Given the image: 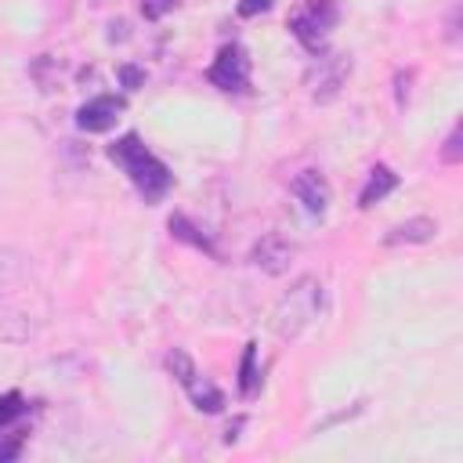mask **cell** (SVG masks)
Returning <instances> with one entry per match:
<instances>
[{
    "label": "cell",
    "mask_w": 463,
    "mask_h": 463,
    "mask_svg": "<svg viewBox=\"0 0 463 463\" xmlns=\"http://www.w3.org/2000/svg\"><path fill=\"white\" fill-rule=\"evenodd\" d=\"M336 22H340V4L336 0H304L300 11L289 14V33L311 54H322L326 51V36H329V29Z\"/></svg>",
    "instance_id": "3"
},
{
    "label": "cell",
    "mask_w": 463,
    "mask_h": 463,
    "mask_svg": "<svg viewBox=\"0 0 463 463\" xmlns=\"http://www.w3.org/2000/svg\"><path fill=\"white\" fill-rule=\"evenodd\" d=\"M177 7V0H141V11H145V18H163L166 11H174Z\"/></svg>",
    "instance_id": "17"
},
{
    "label": "cell",
    "mask_w": 463,
    "mask_h": 463,
    "mask_svg": "<svg viewBox=\"0 0 463 463\" xmlns=\"http://www.w3.org/2000/svg\"><path fill=\"white\" fill-rule=\"evenodd\" d=\"M36 333V326L29 322V315L14 311V307H0V340L4 344H25Z\"/></svg>",
    "instance_id": "12"
},
{
    "label": "cell",
    "mask_w": 463,
    "mask_h": 463,
    "mask_svg": "<svg viewBox=\"0 0 463 463\" xmlns=\"http://www.w3.org/2000/svg\"><path fill=\"white\" fill-rule=\"evenodd\" d=\"M170 235H174V239H181V242H192L195 250L213 253V242H210V239H206V235H203V232H199L184 213H174V217H170Z\"/></svg>",
    "instance_id": "14"
},
{
    "label": "cell",
    "mask_w": 463,
    "mask_h": 463,
    "mask_svg": "<svg viewBox=\"0 0 463 463\" xmlns=\"http://www.w3.org/2000/svg\"><path fill=\"white\" fill-rule=\"evenodd\" d=\"M22 452V438L14 434V438H0V463H7V459H14Z\"/></svg>",
    "instance_id": "19"
},
{
    "label": "cell",
    "mask_w": 463,
    "mask_h": 463,
    "mask_svg": "<svg viewBox=\"0 0 463 463\" xmlns=\"http://www.w3.org/2000/svg\"><path fill=\"white\" fill-rule=\"evenodd\" d=\"M275 7V0H242L239 4V14L242 18H253V14H264V11H271Z\"/></svg>",
    "instance_id": "18"
},
{
    "label": "cell",
    "mask_w": 463,
    "mask_h": 463,
    "mask_svg": "<svg viewBox=\"0 0 463 463\" xmlns=\"http://www.w3.org/2000/svg\"><path fill=\"white\" fill-rule=\"evenodd\" d=\"M438 235V224L430 217H412V221H402L394 224L387 235H383V246H412V242H430Z\"/></svg>",
    "instance_id": "10"
},
{
    "label": "cell",
    "mask_w": 463,
    "mask_h": 463,
    "mask_svg": "<svg viewBox=\"0 0 463 463\" xmlns=\"http://www.w3.org/2000/svg\"><path fill=\"white\" fill-rule=\"evenodd\" d=\"M293 253H297V246H293V242H286L279 232H268V235L253 246L250 260H253L260 271H268V275H282V271L293 264Z\"/></svg>",
    "instance_id": "8"
},
{
    "label": "cell",
    "mask_w": 463,
    "mask_h": 463,
    "mask_svg": "<svg viewBox=\"0 0 463 463\" xmlns=\"http://www.w3.org/2000/svg\"><path fill=\"white\" fill-rule=\"evenodd\" d=\"M119 76H123V87H127V90H137V83L145 80V72H141V69H134V65H123V69H119Z\"/></svg>",
    "instance_id": "20"
},
{
    "label": "cell",
    "mask_w": 463,
    "mask_h": 463,
    "mask_svg": "<svg viewBox=\"0 0 463 463\" xmlns=\"http://www.w3.org/2000/svg\"><path fill=\"white\" fill-rule=\"evenodd\" d=\"M109 159L130 177V184L137 188V195H141L145 203H159V199L174 188L170 166H166L156 152H148L137 134H123L119 141H112V145H109Z\"/></svg>",
    "instance_id": "1"
},
{
    "label": "cell",
    "mask_w": 463,
    "mask_h": 463,
    "mask_svg": "<svg viewBox=\"0 0 463 463\" xmlns=\"http://www.w3.org/2000/svg\"><path fill=\"white\" fill-rule=\"evenodd\" d=\"M289 192H293L297 203H300L307 213H315V217H322L326 206H329V181H326L318 170H300V174L289 181Z\"/></svg>",
    "instance_id": "9"
},
{
    "label": "cell",
    "mask_w": 463,
    "mask_h": 463,
    "mask_svg": "<svg viewBox=\"0 0 463 463\" xmlns=\"http://www.w3.org/2000/svg\"><path fill=\"white\" fill-rule=\"evenodd\" d=\"M347 72H351V58H347V54H326V51H322L318 61H315L311 72H307L311 98H315V101L336 98L340 87H344V80H347Z\"/></svg>",
    "instance_id": "6"
},
{
    "label": "cell",
    "mask_w": 463,
    "mask_h": 463,
    "mask_svg": "<svg viewBox=\"0 0 463 463\" xmlns=\"http://www.w3.org/2000/svg\"><path fill=\"white\" fill-rule=\"evenodd\" d=\"M239 391H242V398H257V391H260V373H257V344H253V340L242 347V362H239Z\"/></svg>",
    "instance_id": "13"
},
{
    "label": "cell",
    "mask_w": 463,
    "mask_h": 463,
    "mask_svg": "<svg viewBox=\"0 0 463 463\" xmlns=\"http://www.w3.org/2000/svg\"><path fill=\"white\" fill-rule=\"evenodd\" d=\"M322 307H326V289L315 275H304L293 282V289L275 304L271 311V329L286 340L300 336L307 326H315L322 318Z\"/></svg>",
    "instance_id": "2"
},
{
    "label": "cell",
    "mask_w": 463,
    "mask_h": 463,
    "mask_svg": "<svg viewBox=\"0 0 463 463\" xmlns=\"http://www.w3.org/2000/svg\"><path fill=\"white\" fill-rule=\"evenodd\" d=\"M166 369L174 373V380L184 387V394L192 398V405H195L199 412H224V391H221L217 383H210L206 376H199L195 362H192L181 347H174V351L166 354Z\"/></svg>",
    "instance_id": "4"
},
{
    "label": "cell",
    "mask_w": 463,
    "mask_h": 463,
    "mask_svg": "<svg viewBox=\"0 0 463 463\" xmlns=\"http://www.w3.org/2000/svg\"><path fill=\"white\" fill-rule=\"evenodd\" d=\"M206 80L213 87H221L224 94H242L250 90V58L242 51V43H224L213 58V65L206 69Z\"/></svg>",
    "instance_id": "5"
},
{
    "label": "cell",
    "mask_w": 463,
    "mask_h": 463,
    "mask_svg": "<svg viewBox=\"0 0 463 463\" xmlns=\"http://www.w3.org/2000/svg\"><path fill=\"white\" fill-rule=\"evenodd\" d=\"M441 159H445V163H459V159H463V127H459V123L449 130V137H445V145H441Z\"/></svg>",
    "instance_id": "16"
},
{
    "label": "cell",
    "mask_w": 463,
    "mask_h": 463,
    "mask_svg": "<svg viewBox=\"0 0 463 463\" xmlns=\"http://www.w3.org/2000/svg\"><path fill=\"white\" fill-rule=\"evenodd\" d=\"M123 109H127L123 98H116V94H98V98H90V101H83V105L76 109V127L87 130V134H105V130L116 127V119H119Z\"/></svg>",
    "instance_id": "7"
},
{
    "label": "cell",
    "mask_w": 463,
    "mask_h": 463,
    "mask_svg": "<svg viewBox=\"0 0 463 463\" xmlns=\"http://www.w3.org/2000/svg\"><path fill=\"white\" fill-rule=\"evenodd\" d=\"M29 412V402L18 394V391H7V394H0V430L4 427H11L18 416H25Z\"/></svg>",
    "instance_id": "15"
},
{
    "label": "cell",
    "mask_w": 463,
    "mask_h": 463,
    "mask_svg": "<svg viewBox=\"0 0 463 463\" xmlns=\"http://www.w3.org/2000/svg\"><path fill=\"white\" fill-rule=\"evenodd\" d=\"M394 188H398V174H394L391 166L376 163V166L369 170V181H365L362 195H358V206H362V210H369V206H376L380 199H387Z\"/></svg>",
    "instance_id": "11"
}]
</instances>
